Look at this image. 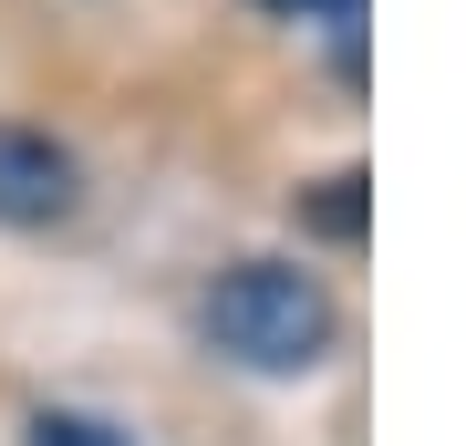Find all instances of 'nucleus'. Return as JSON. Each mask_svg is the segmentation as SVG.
Segmentation results:
<instances>
[{"label":"nucleus","mask_w":466,"mask_h":446,"mask_svg":"<svg viewBox=\"0 0 466 446\" xmlns=\"http://www.w3.org/2000/svg\"><path fill=\"white\" fill-rule=\"evenodd\" d=\"M332 332L342 312L300 260H228L208 281V343L249 374H311L332 353Z\"/></svg>","instance_id":"obj_1"},{"label":"nucleus","mask_w":466,"mask_h":446,"mask_svg":"<svg viewBox=\"0 0 466 446\" xmlns=\"http://www.w3.org/2000/svg\"><path fill=\"white\" fill-rule=\"evenodd\" d=\"M73 208V146H52L42 125H0V218L42 229Z\"/></svg>","instance_id":"obj_2"},{"label":"nucleus","mask_w":466,"mask_h":446,"mask_svg":"<svg viewBox=\"0 0 466 446\" xmlns=\"http://www.w3.org/2000/svg\"><path fill=\"white\" fill-rule=\"evenodd\" d=\"M300 218H311L321 239H363V177H352V166H342V177H321L311 198H300Z\"/></svg>","instance_id":"obj_3"},{"label":"nucleus","mask_w":466,"mask_h":446,"mask_svg":"<svg viewBox=\"0 0 466 446\" xmlns=\"http://www.w3.org/2000/svg\"><path fill=\"white\" fill-rule=\"evenodd\" d=\"M32 446H135V436H125V426H104V415L42 405V415H32Z\"/></svg>","instance_id":"obj_4"},{"label":"nucleus","mask_w":466,"mask_h":446,"mask_svg":"<svg viewBox=\"0 0 466 446\" xmlns=\"http://www.w3.org/2000/svg\"><path fill=\"white\" fill-rule=\"evenodd\" d=\"M259 11H280V21H363V0H259Z\"/></svg>","instance_id":"obj_5"}]
</instances>
